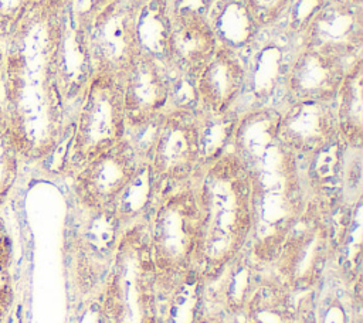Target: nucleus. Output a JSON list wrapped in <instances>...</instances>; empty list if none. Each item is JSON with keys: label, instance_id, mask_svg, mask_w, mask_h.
Here are the masks:
<instances>
[{"label": "nucleus", "instance_id": "nucleus-11", "mask_svg": "<svg viewBox=\"0 0 363 323\" xmlns=\"http://www.w3.org/2000/svg\"><path fill=\"white\" fill-rule=\"evenodd\" d=\"M146 162L125 136L72 174L74 194L81 208L109 211Z\"/></svg>", "mask_w": 363, "mask_h": 323}, {"label": "nucleus", "instance_id": "nucleus-29", "mask_svg": "<svg viewBox=\"0 0 363 323\" xmlns=\"http://www.w3.org/2000/svg\"><path fill=\"white\" fill-rule=\"evenodd\" d=\"M10 256V244L3 224L0 222V271H6Z\"/></svg>", "mask_w": 363, "mask_h": 323}, {"label": "nucleus", "instance_id": "nucleus-14", "mask_svg": "<svg viewBox=\"0 0 363 323\" xmlns=\"http://www.w3.org/2000/svg\"><path fill=\"white\" fill-rule=\"evenodd\" d=\"M122 103L126 132L156 122L172 103V81L167 68L139 54L122 79Z\"/></svg>", "mask_w": 363, "mask_h": 323}, {"label": "nucleus", "instance_id": "nucleus-32", "mask_svg": "<svg viewBox=\"0 0 363 323\" xmlns=\"http://www.w3.org/2000/svg\"><path fill=\"white\" fill-rule=\"evenodd\" d=\"M333 1H342V3H347V4H353V6H363V0H333Z\"/></svg>", "mask_w": 363, "mask_h": 323}, {"label": "nucleus", "instance_id": "nucleus-3", "mask_svg": "<svg viewBox=\"0 0 363 323\" xmlns=\"http://www.w3.org/2000/svg\"><path fill=\"white\" fill-rule=\"evenodd\" d=\"M199 187L203 224L197 275L207 280L250 246L254 200L247 169L233 149L203 167Z\"/></svg>", "mask_w": 363, "mask_h": 323}, {"label": "nucleus", "instance_id": "nucleus-24", "mask_svg": "<svg viewBox=\"0 0 363 323\" xmlns=\"http://www.w3.org/2000/svg\"><path fill=\"white\" fill-rule=\"evenodd\" d=\"M20 153L13 140L1 102H0V201L13 188L20 164Z\"/></svg>", "mask_w": 363, "mask_h": 323}, {"label": "nucleus", "instance_id": "nucleus-20", "mask_svg": "<svg viewBox=\"0 0 363 323\" xmlns=\"http://www.w3.org/2000/svg\"><path fill=\"white\" fill-rule=\"evenodd\" d=\"M135 30L139 52L169 68L172 61L173 3L170 0H140Z\"/></svg>", "mask_w": 363, "mask_h": 323}, {"label": "nucleus", "instance_id": "nucleus-1", "mask_svg": "<svg viewBox=\"0 0 363 323\" xmlns=\"http://www.w3.org/2000/svg\"><path fill=\"white\" fill-rule=\"evenodd\" d=\"M67 0H35L4 45L0 102L21 159L52 157L67 142L68 108L58 78Z\"/></svg>", "mask_w": 363, "mask_h": 323}, {"label": "nucleus", "instance_id": "nucleus-2", "mask_svg": "<svg viewBox=\"0 0 363 323\" xmlns=\"http://www.w3.org/2000/svg\"><path fill=\"white\" fill-rule=\"evenodd\" d=\"M281 105L240 115L231 149L247 169L254 200L250 251L261 264H272L282 242L311 198L305 162L278 136Z\"/></svg>", "mask_w": 363, "mask_h": 323}, {"label": "nucleus", "instance_id": "nucleus-10", "mask_svg": "<svg viewBox=\"0 0 363 323\" xmlns=\"http://www.w3.org/2000/svg\"><path fill=\"white\" fill-rule=\"evenodd\" d=\"M298 48V41L281 24L264 30L257 44L242 55L247 84L235 109L240 115L285 102V81Z\"/></svg>", "mask_w": 363, "mask_h": 323}, {"label": "nucleus", "instance_id": "nucleus-30", "mask_svg": "<svg viewBox=\"0 0 363 323\" xmlns=\"http://www.w3.org/2000/svg\"><path fill=\"white\" fill-rule=\"evenodd\" d=\"M109 0H77L72 6L79 8V10H88V8H95Z\"/></svg>", "mask_w": 363, "mask_h": 323}, {"label": "nucleus", "instance_id": "nucleus-25", "mask_svg": "<svg viewBox=\"0 0 363 323\" xmlns=\"http://www.w3.org/2000/svg\"><path fill=\"white\" fill-rule=\"evenodd\" d=\"M325 3L326 0H291L278 24H281L299 44L308 24Z\"/></svg>", "mask_w": 363, "mask_h": 323}, {"label": "nucleus", "instance_id": "nucleus-15", "mask_svg": "<svg viewBox=\"0 0 363 323\" xmlns=\"http://www.w3.org/2000/svg\"><path fill=\"white\" fill-rule=\"evenodd\" d=\"M308 47L347 62L363 55V6L326 0L299 40Z\"/></svg>", "mask_w": 363, "mask_h": 323}, {"label": "nucleus", "instance_id": "nucleus-19", "mask_svg": "<svg viewBox=\"0 0 363 323\" xmlns=\"http://www.w3.org/2000/svg\"><path fill=\"white\" fill-rule=\"evenodd\" d=\"M207 20L218 45L241 55L248 52L264 33L248 0H211Z\"/></svg>", "mask_w": 363, "mask_h": 323}, {"label": "nucleus", "instance_id": "nucleus-22", "mask_svg": "<svg viewBox=\"0 0 363 323\" xmlns=\"http://www.w3.org/2000/svg\"><path fill=\"white\" fill-rule=\"evenodd\" d=\"M156 200L157 191L153 176L147 162H143L132 181L106 212H109L119 227L125 230L130 225L146 221Z\"/></svg>", "mask_w": 363, "mask_h": 323}, {"label": "nucleus", "instance_id": "nucleus-23", "mask_svg": "<svg viewBox=\"0 0 363 323\" xmlns=\"http://www.w3.org/2000/svg\"><path fill=\"white\" fill-rule=\"evenodd\" d=\"M238 119L240 113L237 110H231L224 115H208L200 112L203 167L213 163L231 149Z\"/></svg>", "mask_w": 363, "mask_h": 323}, {"label": "nucleus", "instance_id": "nucleus-13", "mask_svg": "<svg viewBox=\"0 0 363 323\" xmlns=\"http://www.w3.org/2000/svg\"><path fill=\"white\" fill-rule=\"evenodd\" d=\"M278 136L303 162L312 159L340 137L335 101L284 102Z\"/></svg>", "mask_w": 363, "mask_h": 323}, {"label": "nucleus", "instance_id": "nucleus-8", "mask_svg": "<svg viewBox=\"0 0 363 323\" xmlns=\"http://www.w3.org/2000/svg\"><path fill=\"white\" fill-rule=\"evenodd\" d=\"M335 215L309 198L302 215L288 231L277 259L274 276L288 289L309 290L320 279L335 237Z\"/></svg>", "mask_w": 363, "mask_h": 323}, {"label": "nucleus", "instance_id": "nucleus-33", "mask_svg": "<svg viewBox=\"0 0 363 323\" xmlns=\"http://www.w3.org/2000/svg\"><path fill=\"white\" fill-rule=\"evenodd\" d=\"M172 3H179V1H183V0H170Z\"/></svg>", "mask_w": 363, "mask_h": 323}, {"label": "nucleus", "instance_id": "nucleus-21", "mask_svg": "<svg viewBox=\"0 0 363 323\" xmlns=\"http://www.w3.org/2000/svg\"><path fill=\"white\" fill-rule=\"evenodd\" d=\"M340 139L350 147L363 146V55L354 58L335 98Z\"/></svg>", "mask_w": 363, "mask_h": 323}, {"label": "nucleus", "instance_id": "nucleus-31", "mask_svg": "<svg viewBox=\"0 0 363 323\" xmlns=\"http://www.w3.org/2000/svg\"><path fill=\"white\" fill-rule=\"evenodd\" d=\"M3 64H4V47L0 45V85H1V75H3Z\"/></svg>", "mask_w": 363, "mask_h": 323}, {"label": "nucleus", "instance_id": "nucleus-12", "mask_svg": "<svg viewBox=\"0 0 363 323\" xmlns=\"http://www.w3.org/2000/svg\"><path fill=\"white\" fill-rule=\"evenodd\" d=\"M211 0H183L173 3L172 61L167 71L197 79L214 55L218 42L207 20Z\"/></svg>", "mask_w": 363, "mask_h": 323}, {"label": "nucleus", "instance_id": "nucleus-5", "mask_svg": "<svg viewBox=\"0 0 363 323\" xmlns=\"http://www.w3.org/2000/svg\"><path fill=\"white\" fill-rule=\"evenodd\" d=\"M99 298L106 323H159V289L146 221L122 230Z\"/></svg>", "mask_w": 363, "mask_h": 323}, {"label": "nucleus", "instance_id": "nucleus-9", "mask_svg": "<svg viewBox=\"0 0 363 323\" xmlns=\"http://www.w3.org/2000/svg\"><path fill=\"white\" fill-rule=\"evenodd\" d=\"M140 0H109L95 8L77 11L94 72L122 81L138 58L135 20Z\"/></svg>", "mask_w": 363, "mask_h": 323}, {"label": "nucleus", "instance_id": "nucleus-27", "mask_svg": "<svg viewBox=\"0 0 363 323\" xmlns=\"http://www.w3.org/2000/svg\"><path fill=\"white\" fill-rule=\"evenodd\" d=\"M289 3L291 0H248L250 7L264 30L281 21Z\"/></svg>", "mask_w": 363, "mask_h": 323}, {"label": "nucleus", "instance_id": "nucleus-26", "mask_svg": "<svg viewBox=\"0 0 363 323\" xmlns=\"http://www.w3.org/2000/svg\"><path fill=\"white\" fill-rule=\"evenodd\" d=\"M35 0H0V45H6Z\"/></svg>", "mask_w": 363, "mask_h": 323}, {"label": "nucleus", "instance_id": "nucleus-16", "mask_svg": "<svg viewBox=\"0 0 363 323\" xmlns=\"http://www.w3.org/2000/svg\"><path fill=\"white\" fill-rule=\"evenodd\" d=\"M247 84L244 57L218 45L196 79L197 109L208 115L235 110Z\"/></svg>", "mask_w": 363, "mask_h": 323}, {"label": "nucleus", "instance_id": "nucleus-6", "mask_svg": "<svg viewBox=\"0 0 363 323\" xmlns=\"http://www.w3.org/2000/svg\"><path fill=\"white\" fill-rule=\"evenodd\" d=\"M125 136L122 81L108 74L94 72L71 122L64 171L74 174Z\"/></svg>", "mask_w": 363, "mask_h": 323}, {"label": "nucleus", "instance_id": "nucleus-4", "mask_svg": "<svg viewBox=\"0 0 363 323\" xmlns=\"http://www.w3.org/2000/svg\"><path fill=\"white\" fill-rule=\"evenodd\" d=\"M199 176L159 196L146 220L159 295L199 279L197 256L203 224Z\"/></svg>", "mask_w": 363, "mask_h": 323}, {"label": "nucleus", "instance_id": "nucleus-28", "mask_svg": "<svg viewBox=\"0 0 363 323\" xmlns=\"http://www.w3.org/2000/svg\"><path fill=\"white\" fill-rule=\"evenodd\" d=\"M10 298H11V292H10V282L7 278V272L0 271V322L6 309L9 307Z\"/></svg>", "mask_w": 363, "mask_h": 323}, {"label": "nucleus", "instance_id": "nucleus-18", "mask_svg": "<svg viewBox=\"0 0 363 323\" xmlns=\"http://www.w3.org/2000/svg\"><path fill=\"white\" fill-rule=\"evenodd\" d=\"M94 75L82 23L69 4L62 26L58 50V78L67 108H78L82 94Z\"/></svg>", "mask_w": 363, "mask_h": 323}, {"label": "nucleus", "instance_id": "nucleus-7", "mask_svg": "<svg viewBox=\"0 0 363 323\" xmlns=\"http://www.w3.org/2000/svg\"><path fill=\"white\" fill-rule=\"evenodd\" d=\"M157 197L196 178L203 170L200 112L170 106L155 123L146 154Z\"/></svg>", "mask_w": 363, "mask_h": 323}, {"label": "nucleus", "instance_id": "nucleus-17", "mask_svg": "<svg viewBox=\"0 0 363 323\" xmlns=\"http://www.w3.org/2000/svg\"><path fill=\"white\" fill-rule=\"evenodd\" d=\"M350 62L315 48H298L285 81V102L335 101Z\"/></svg>", "mask_w": 363, "mask_h": 323}]
</instances>
